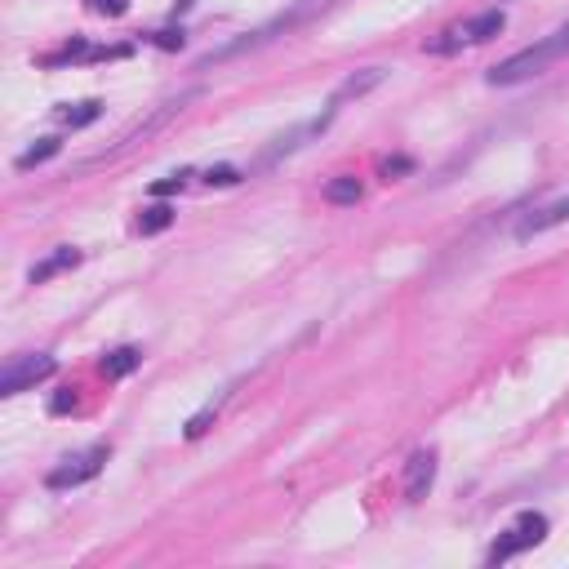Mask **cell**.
<instances>
[{
  "mask_svg": "<svg viewBox=\"0 0 569 569\" xmlns=\"http://www.w3.org/2000/svg\"><path fill=\"white\" fill-rule=\"evenodd\" d=\"M156 45L161 49H183V32H161L156 36Z\"/></svg>",
  "mask_w": 569,
  "mask_h": 569,
  "instance_id": "obj_21",
  "label": "cell"
},
{
  "mask_svg": "<svg viewBox=\"0 0 569 569\" xmlns=\"http://www.w3.org/2000/svg\"><path fill=\"white\" fill-rule=\"evenodd\" d=\"M329 125V116H321V121H307V125H298V129H289V134H281V138H276V143L272 147H267V152L263 156H258V165H276V161H281V156H289V152H298V147H303V138H312V134H321V129Z\"/></svg>",
  "mask_w": 569,
  "mask_h": 569,
  "instance_id": "obj_8",
  "label": "cell"
},
{
  "mask_svg": "<svg viewBox=\"0 0 569 569\" xmlns=\"http://www.w3.org/2000/svg\"><path fill=\"white\" fill-rule=\"evenodd\" d=\"M76 263H81V249H58L54 258H45V263H36L32 272H27V281H32V285H45L49 276L67 272V267H76Z\"/></svg>",
  "mask_w": 569,
  "mask_h": 569,
  "instance_id": "obj_10",
  "label": "cell"
},
{
  "mask_svg": "<svg viewBox=\"0 0 569 569\" xmlns=\"http://www.w3.org/2000/svg\"><path fill=\"white\" fill-rule=\"evenodd\" d=\"M169 223H174V209H169V205H161V201H156V205H147L143 214H138V232H143V236H156V232H165Z\"/></svg>",
  "mask_w": 569,
  "mask_h": 569,
  "instance_id": "obj_13",
  "label": "cell"
},
{
  "mask_svg": "<svg viewBox=\"0 0 569 569\" xmlns=\"http://www.w3.org/2000/svg\"><path fill=\"white\" fill-rule=\"evenodd\" d=\"M94 14H103V18H121L125 9H129V0H85Z\"/></svg>",
  "mask_w": 569,
  "mask_h": 569,
  "instance_id": "obj_18",
  "label": "cell"
},
{
  "mask_svg": "<svg viewBox=\"0 0 569 569\" xmlns=\"http://www.w3.org/2000/svg\"><path fill=\"white\" fill-rule=\"evenodd\" d=\"M209 418H214V405H209V409H201V414H196L192 423H187V441H196V436L205 432V427H209Z\"/></svg>",
  "mask_w": 569,
  "mask_h": 569,
  "instance_id": "obj_19",
  "label": "cell"
},
{
  "mask_svg": "<svg viewBox=\"0 0 569 569\" xmlns=\"http://www.w3.org/2000/svg\"><path fill=\"white\" fill-rule=\"evenodd\" d=\"M205 183H209V187H232V183H241V174H236L232 165H214V169L205 174Z\"/></svg>",
  "mask_w": 569,
  "mask_h": 569,
  "instance_id": "obj_17",
  "label": "cell"
},
{
  "mask_svg": "<svg viewBox=\"0 0 569 569\" xmlns=\"http://www.w3.org/2000/svg\"><path fill=\"white\" fill-rule=\"evenodd\" d=\"M58 147H63V143H58V138H41V143H36V147H27V152L18 156V169H36V165L54 161V156H58Z\"/></svg>",
  "mask_w": 569,
  "mask_h": 569,
  "instance_id": "obj_14",
  "label": "cell"
},
{
  "mask_svg": "<svg viewBox=\"0 0 569 569\" xmlns=\"http://www.w3.org/2000/svg\"><path fill=\"white\" fill-rule=\"evenodd\" d=\"M138 365H143V352H138V347H116L112 356H103V374L107 378H125V374H134Z\"/></svg>",
  "mask_w": 569,
  "mask_h": 569,
  "instance_id": "obj_12",
  "label": "cell"
},
{
  "mask_svg": "<svg viewBox=\"0 0 569 569\" xmlns=\"http://www.w3.org/2000/svg\"><path fill=\"white\" fill-rule=\"evenodd\" d=\"M98 112H103V103H94V98H89V103L67 107V112H63V125H67V129H85V125L98 121Z\"/></svg>",
  "mask_w": 569,
  "mask_h": 569,
  "instance_id": "obj_15",
  "label": "cell"
},
{
  "mask_svg": "<svg viewBox=\"0 0 569 569\" xmlns=\"http://www.w3.org/2000/svg\"><path fill=\"white\" fill-rule=\"evenodd\" d=\"M49 374H54V356H45V352H36V356H14V361L5 365V374H0V396L27 392V387L45 383Z\"/></svg>",
  "mask_w": 569,
  "mask_h": 569,
  "instance_id": "obj_4",
  "label": "cell"
},
{
  "mask_svg": "<svg viewBox=\"0 0 569 569\" xmlns=\"http://www.w3.org/2000/svg\"><path fill=\"white\" fill-rule=\"evenodd\" d=\"M432 481H436V449H418V454L405 463V498L409 503L427 498Z\"/></svg>",
  "mask_w": 569,
  "mask_h": 569,
  "instance_id": "obj_6",
  "label": "cell"
},
{
  "mask_svg": "<svg viewBox=\"0 0 569 569\" xmlns=\"http://www.w3.org/2000/svg\"><path fill=\"white\" fill-rule=\"evenodd\" d=\"M67 409H76V392L67 387V392H58L54 401H49V414H67Z\"/></svg>",
  "mask_w": 569,
  "mask_h": 569,
  "instance_id": "obj_20",
  "label": "cell"
},
{
  "mask_svg": "<svg viewBox=\"0 0 569 569\" xmlns=\"http://www.w3.org/2000/svg\"><path fill=\"white\" fill-rule=\"evenodd\" d=\"M569 54V23L565 27H556L552 36H543L538 45H529V49H521V54H512L507 63H498L494 72L485 76L489 85H521V81H534V76H543L547 67L556 63V58H565Z\"/></svg>",
  "mask_w": 569,
  "mask_h": 569,
  "instance_id": "obj_1",
  "label": "cell"
},
{
  "mask_svg": "<svg viewBox=\"0 0 569 569\" xmlns=\"http://www.w3.org/2000/svg\"><path fill=\"white\" fill-rule=\"evenodd\" d=\"M365 196V187H361V178H352V174H338V178H329L325 183V201L329 205H356Z\"/></svg>",
  "mask_w": 569,
  "mask_h": 569,
  "instance_id": "obj_11",
  "label": "cell"
},
{
  "mask_svg": "<svg viewBox=\"0 0 569 569\" xmlns=\"http://www.w3.org/2000/svg\"><path fill=\"white\" fill-rule=\"evenodd\" d=\"M561 223H569V196H561V201H552V205L534 209L529 218H521V223H516V236H521V241H529V236L552 232V227H561Z\"/></svg>",
  "mask_w": 569,
  "mask_h": 569,
  "instance_id": "obj_7",
  "label": "cell"
},
{
  "mask_svg": "<svg viewBox=\"0 0 569 569\" xmlns=\"http://www.w3.org/2000/svg\"><path fill=\"white\" fill-rule=\"evenodd\" d=\"M103 463H107V449H103V445H94V449H85V454L67 458L63 467H54V472L45 476V485H49V489H72V485H85V481H94V476L103 472Z\"/></svg>",
  "mask_w": 569,
  "mask_h": 569,
  "instance_id": "obj_5",
  "label": "cell"
},
{
  "mask_svg": "<svg viewBox=\"0 0 569 569\" xmlns=\"http://www.w3.org/2000/svg\"><path fill=\"white\" fill-rule=\"evenodd\" d=\"M187 178H192V174H187V169H178V174H169V178H161V183H152V196H161V201H165V196L183 192Z\"/></svg>",
  "mask_w": 569,
  "mask_h": 569,
  "instance_id": "obj_16",
  "label": "cell"
},
{
  "mask_svg": "<svg viewBox=\"0 0 569 569\" xmlns=\"http://www.w3.org/2000/svg\"><path fill=\"white\" fill-rule=\"evenodd\" d=\"M503 27H507V14H503V9H485V14H476V18H467V23H458V27H449V32H441V41H432L427 49H432V54H454L458 45L494 41Z\"/></svg>",
  "mask_w": 569,
  "mask_h": 569,
  "instance_id": "obj_2",
  "label": "cell"
},
{
  "mask_svg": "<svg viewBox=\"0 0 569 569\" xmlns=\"http://www.w3.org/2000/svg\"><path fill=\"white\" fill-rule=\"evenodd\" d=\"M383 67H365V72H356V76H347L343 85H338V94H334V103H347V98H361L369 94L374 85H383Z\"/></svg>",
  "mask_w": 569,
  "mask_h": 569,
  "instance_id": "obj_9",
  "label": "cell"
},
{
  "mask_svg": "<svg viewBox=\"0 0 569 569\" xmlns=\"http://www.w3.org/2000/svg\"><path fill=\"white\" fill-rule=\"evenodd\" d=\"M547 538V516H538V512H525L521 521H516L512 529H507L503 538H498L494 547H489V561H512L516 552H525V547H538Z\"/></svg>",
  "mask_w": 569,
  "mask_h": 569,
  "instance_id": "obj_3",
  "label": "cell"
}]
</instances>
